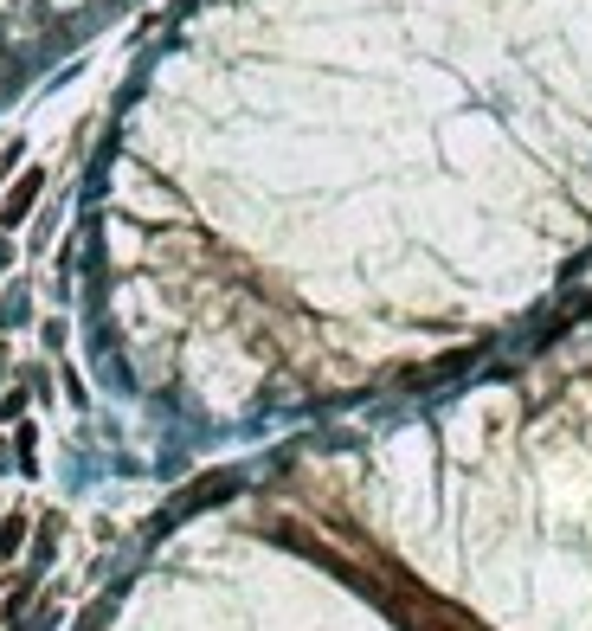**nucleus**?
<instances>
[{"mask_svg": "<svg viewBox=\"0 0 592 631\" xmlns=\"http://www.w3.org/2000/svg\"><path fill=\"white\" fill-rule=\"evenodd\" d=\"M0 361H7V354H0Z\"/></svg>", "mask_w": 592, "mask_h": 631, "instance_id": "nucleus-2", "label": "nucleus"}, {"mask_svg": "<svg viewBox=\"0 0 592 631\" xmlns=\"http://www.w3.org/2000/svg\"><path fill=\"white\" fill-rule=\"evenodd\" d=\"M32 200H39V174H26V181H20V187H13V193H7V213H0V219H7V226H20V219H26V207H32Z\"/></svg>", "mask_w": 592, "mask_h": 631, "instance_id": "nucleus-1", "label": "nucleus"}]
</instances>
